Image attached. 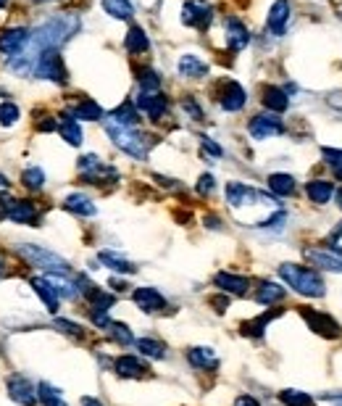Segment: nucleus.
<instances>
[{
	"label": "nucleus",
	"instance_id": "nucleus-24",
	"mask_svg": "<svg viewBox=\"0 0 342 406\" xmlns=\"http://www.w3.org/2000/svg\"><path fill=\"white\" fill-rule=\"evenodd\" d=\"M306 196L316 206H327L334 196V182L332 180H311L306 185Z\"/></svg>",
	"mask_w": 342,
	"mask_h": 406
},
{
	"label": "nucleus",
	"instance_id": "nucleus-54",
	"mask_svg": "<svg viewBox=\"0 0 342 406\" xmlns=\"http://www.w3.org/2000/svg\"><path fill=\"white\" fill-rule=\"evenodd\" d=\"M321 401H332V406H342V393H337V396H321Z\"/></svg>",
	"mask_w": 342,
	"mask_h": 406
},
{
	"label": "nucleus",
	"instance_id": "nucleus-47",
	"mask_svg": "<svg viewBox=\"0 0 342 406\" xmlns=\"http://www.w3.org/2000/svg\"><path fill=\"white\" fill-rule=\"evenodd\" d=\"M200 145H203V151L211 153V156H216V159H222V156H224L222 145H216V143H213L211 137H206V135L200 137Z\"/></svg>",
	"mask_w": 342,
	"mask_h": 406
},
{
	"label": "nucleus",
	"instance_id": "nucleus-21",
	"mask_svg": "<svg viewBox=\"0 0 342 406\" xmlns=\"http://www.w3.org/2000/svg\"><path fill=\"white\" fill-rule=\"evenodd\" d=\"M45 280L50 283V285L56 287V293H58V298H66V301H76L82 293H79V285H76V280H72L69 274H56V272H47L45 274Z\"/></svg>",
	"mask_w": 342,
	"mask_h": 406
},
{
	"label": "nucleus",
	"instance_id": "nucleus-16",
	"mask_svg": "<svg viewBox=\"0 0 342 406\" xmlns=\"http://www.w3.org/2000/svg\"><path fill=\"white\" fill-rule=\"evenodd\" d=\"M224 37H226L229 50H235V53H239L242 48H248V43H250V32H248V27H245L239 19H235V16H229V19L224 21Z\"/></svg>",
	"mask_w": 342,
	"mask_h": 406
},
{
	"label": "nucleus",
	"instance_id": "nucleus-6",
	"mask_svg": "<svg viewBox=\"0 0 342 406\" xmlns=\"http://www.w3.org/2000/svg\"><path fill=\"white\" fill-rule=\"evenodd\" d=\"M6 393H8V398L16 401L19 406L40 404V398H37V385H34L27 375H21V372H14V375L6 380Z\"/></svg>",
	"mask_w": 342,
	"mask_h": 406
},
{
	"label": "nucleus",
	"instance_id": "nucleus-50",
	"mask_svg": "<svg viewBox=\"0 0 342 406\" xmlns=\"http://www.w3.org/2000/svg\"><path fill=\"white\" fill-rule=\"evenodd\" d=\"M235 406H261V404H258V398L248 396V393H242V396H237V398H235Z\"/></svg>",
	"mask_w": 342,
	"mask_h": 406
},
{
	"label": "nucleus",
	"instance_id": "nucleus-32",
	"mask_svg": "<svg viewBox=\"0 0 342 406\" xmlns=\"http://www.w3.org/2000/svg\"><path fill=\"white\" fill-rule=\"evenodd\" d=\"M58 132H61V137L69 143V145H82V127H79V121L76 119H72L69 114L66 116H61V121H58Z\"/></svg>",
	"mask_w": 342,
	"mask_h": 406
},
{
	"label": "nucleus",
	"instance_id": "nucleus-36",
	"mask_svg": "<svg viewBox=\"0 0 342 406\" xmlns=\"http://www.w3.org/2000/svg\"><path fill=\"white\" fill-rule=\"evenodd\" d=\"M103 11L108 16H114V19H132L134 16V8L129 0H103Z\"/></svg>",
	"mask_w": 342,
	"mask_h": 406
},
{
	"label": "nucleus",
	"instance_id": "nucleus-22",
	"mask_svg": "<svg viewBox=\"0 0 342 406\" xmlns=\"http://www.w3.org/2000/svg\"><path fill=\"white\" fill-rule=\"evenodd\" d=\"M179 69V77H184V79H203V77L209 74V63L203 59H197L193 53H184L177 63Z\"/></svg>",
	"mask_w": 342,
	"mask_h": 406
},
{
	"label": "nucleus",
	"instance_id": "nucleus-3",
	"mask_svg": "<svg viewBox=\"0 0 342 406\" xmlns=\"http://www.w3.org/2000/svg\"><path fill=\"white\" fill-rule=\"evenodd\" d=\"M103 124H105V132H108V137L114 140V145H116V148H121V151L127 153V156L140 159V161L148 156V137L142 135L137 127L119 124V121H114L111 116H108Z\"/></svg>",
	"mask_w": 342,
	"mask_h": 406
},
{
	"label": "nucleus",
	"instance_id": "nucleus-15",
	"mask_svg": "<svg viewBox=\"0 0 342 406\" xmlns=\"http://www.w3.org/2000/svg\"><path fill=\"white\" fill-rule=\"evenodd\" d=\"M132 301L145 312V314H158L166 309V298L161 290L156 287H134L132 293Z\"/></svg>",
	"mask_w": 342,
	"mask_h": 406
},
{
	"label": "nucleus",
	"instance_id": "nucleus-19",
	"mask_svg": "<svg viewBox=\"0 0 342 406\" xmlns=\"http://www.w3.org/2000/svg\"><path fill=\"white\" fill-rule=\"evenodd\" d=\"M187 361L193 364L195 369H200V372H216L219 369V356H216V351L209 346H195L187 351Z\"/></svg>",
	"mask_w": 342,
	"mask_h": 406
},
{
	"label": "nucleus",
	"instance_id": "nucleus-52",
	"mask_svg": "<svg viewBox=\"0 0 342 406\" xmlns=\"http://www.w3.org/2000/svg\"><path fill=\"white\" fill-rule=\"evenodd\" d=\"M206 227H211V230H222V219H219V216H206Z\"/></svg>",
	"mask_w": 342,
	"mask_h": 406
},
{
	"label": "nucleus",
	"instance_id": "nucleus-45",
	"mask_svg": "<svg viewBox=\"0 0 342 406\" xmlns=\"http://www.w3.org/2000/svg\"><path fill=\"white\" fill-rule=\"evenodd\" d=\"M182 108H184V111L190 114V119H193V121H200V119H203V108L195 103L193 95H184V98H182Z\"/></svg>",
	"mask_w": 342,
	"mask_h": 406
},
{
	"label": "nucleus",
	"instance_id": "nucleus-42",
	"mask_svg": "<svg viewBox=\"0 0 342 406\" xmlns=\"http://www.w3.org/2000/svg\"><path fill=\"white\" fill-rule=\"evenodd\" d=\"M321 156H324V161L332 166V174H334V180L342 182V151H340V148H324V151H321Z\"/></svg>",
	"mask_w": 342,
	"mask_h": 406
},
{
	"label": "nucleus",
	"instance_id": "nucleus-13",
	"mask_svg": "<svg viewBox=\"0 0 342 406\" xmlns=\"http://www.w3.org/2000/svg\"><path fill=\"white\" fill-rule=\"evenodd\" d=\"M219 103H222L224 111H229V114H235V111H242L245 103H248V92L245 88L235 82V79H229V82H224L222 92H219Z\"/></svg>",
	"mask_w": 342,
	"mask_h": 406
},
{
	"label": "nucleus",
	"instance_id": "nucleus-55",
	"mask_svg": "<svg viewBox=\"0 0 342 406\" xmlns=\"http://www.w3.org/2000/svg\"><path fill=\"white\" fill-rule=\"evenodd\" d=\"M82 406H103V404H100L98 398H92V396H85V398H82Z\"/></svg>",
	"mask_w": 342,
	"mask_h": 406
},
{
	"label": "nucleus",
	"instance_id": "nucleus-60",
	"mask_svg": "<svg viewBox=\"0 0 342 406\" xmlns=\"http://www.w3.org/2000/svg\"><path fill=\"white\" fill-rule=\"evenodd\" d=\"M37 3H47V0H37Z\"/></svg>",
	"mask_w": 342,
	"mask_h": 406
},
{
	"label": "nucleus",
	"instance_id": "nucleus-37",
	"mask_svg": "<svg viewBox=\"0 0 342 406\" xmlns=\"http://www.w3.org/2000/svg\"><path fill=\"white\" fill-rule=\"evenodd\" d=\"M279 314V312H271V314H264V316H255V319H250V322H245L242 325V335H250V338H261L264 335V330L268 327V322L274 319V316Z\"/></svg>",
	"mask_w": 342,
	"mask_h": 406
},
{
	"label": "nucleus",
	"instance_id": "nucleus-2",
	"mask_svg": "<svg viewBox=\"0 0 342 406\" xmlns=\"http://www.w3.org/2000/svg\"><path fill=\"white\" fill-rule=\"evenodd\" d=\"M279 277H282L287 285L292 287L298 296L306 298H321L327 293V285L321 280V274L311 267H303V264H282L279 267Z\"/></svg>",
	"mask_w": 342,
	"mask_h": 406
},
{
	"label": "nucleus",
	"instance_id": "nucleus-29",
	"mask_svg": "<svg viewBox=\"0 0 342 406\" xmlns=\"http://www.w3.org/2000/svg\"><path fill=\"white\" fill-rule=\"evenodd\" d=\"M63 206L72 211V214H79V216H95L98 214V206L92 203V198L82 196V193H72V196L63 201Z\"/></svg>",
	"mask_w": 342,
	"mask_h": 406
},
{
	"label": "nucleus",
	"instance_id": "nucleus-26",
	"mask_svg": "<svg viewBox=\"0 0 342 406\" xmlns=\"http://www.w3.org/2000/svg\"><path fill=\"white\" fill-rule=\"evenodd\" d=\"M261 101H264V105H266L271 114H282V111H287V105H290L287 92L282 88H274V85L264 88V98Z\"/></svg>",
	"mask_w": 342,
	"mask_h": 406
},
{
	"label": "nucleus",
	"instance_id": "nucleus-31",
	"mask_svg": "<svg viewBox=\"0 0 342 406\" xmlns=\"http://www.w3.org/2000/svg\"><path fill=\"white\" fill-rule=\"evenodd\" d=\"M124 48L129 50V53H148L150 50V40L148 34H145V30L142 27H132V30L127 32V37H124Z\"/></svg>",
	"mask_w": 342,
	"mask_h": 406
},
{
	"label": "nucleus",
	"instance_id": "nucleus-39",
	"mask_svg": "<svg viewBox=\"0 0 342 406\" xmlns=\"http://www.w3.org/2000/svg\"><path fill=\"white\" fill-rule=\"evenodd\" d=\"M108 335H111V341L119 343V346H132L134 343L132 330H129L124 322H111V325H108Z\"/></svg>",
	"mask_w": 342,
	"mask_h": 406
},
{
	"label": "nucleus",
	"instance_id": "nucleus-27",
	"mask_svg": "<svg viewBox=\"0 0 342 406\" xmlns=\"http://www.w3.org/2000/svg\"><path fill=\"white\" fill-rule=\"evenodd\" d=\"M98 261H100L103 267H108V270L119 272V274H134V272H137V267H134L129 258L114 254V251H100V254H98Z\"/></svg>",
	"mask_w": 342,
	"mask_h": 406
},
{
	"label": "nucleus",
	"instance_id": "nucleus-10",
	"mask_svg": "<svg viewBox=\"0 0 342 406\" xmlns=\"http://www.w3.org/2000/svg\"><path fill=\"white\" fill-rule=\"evenodd\" d=\"M32 32L27 27H11V30H3L0 32V56H6V59H14L19 56L27 43H30Z\"/></svg>",
	"mask_w": 342,
	"mask_h": 406
},
{
	"label": "nucleus",
	"instance_id": "nucleus-44",
	"mask_svg": "<svg viewBox=\"0 0 342 406\" xmlns=\"http://www.w3.org/2000/svg\"><path fill=\"white\" fill-rule=\"evenodd\" d=\"M56 330H61L63 335H72V338H85V327L69 322V319H56Z\"/></svg>",
	"mask_w": 342,
	"mask_h": 406
},
{
	"label": "nucleus",
	"instance_id": "nucleus-9",
	"mask_svg": "<svg viewBox=\"0 0 342 406\" xmlns=\"http://www.w3.org/2000/svg\"><path fill=\"white\" fill-rule=\"evenodd\" d=\"M211 21H213V8L206 0H187L182 6V24L195 30H209Z\"/></svg>",
	"mask_w": 342,
	"mask_h": 406
},
{
	"label": "nucleus",
	"instance_id": "nucleus-28",
	"mask_svg": "<svg viewBox=\"0 0 342 406\" xmlns=\"http://www.w3.org/2000/svg\"><path fill=\"white\" fill-rule=\"evenodd\" d=\"M287 296V287L277 285V283H261V287L255 290V301L261 306H274V303L284 301Z\"/></svg>",
	"mask_w": 342,
	"mask_h": 406
},
{
	"label": "nucleus",
	"instance_id": "nucleus-20",
	"mask_svg": "<svg viewBox=\"0 0 342 406\" xmlns=\"http://www.w3.org/2000/svg\"><path fill=\"white\" fill-rule=\"evenodd\" d=\"M114 372L119 377H127V380H137V377L148 375L150 369L142 359H137L132 354H124V356H119V359L114 361Z\"/></svg>",
	"mask_w": 342,
	"mask_h": 406
},
{
	"label": "nucleus",
	"instance_id": "nucleus-11",
	"mask_svg": "<svg viewBox=\"0 0 342 406\" xmlns=\"http://www.w3.org/2000/svg\"><path fill=\"white\" fill-rule=\"evenodd\" d=\"M248 132L255 137V140H268V137H277L284 132V121L277 116V114H258L250 119L248 124Z\"/></svg>",
	"mask_w": 342,
	"mask_h": 406
},
{
	"label": "nucleus",
	"instance_id": "nucleus-56",
	"mask_svg": "<svg viewBox=\"0 0 342 406\" xmlns=\"http://www.w3.org/2000/svg\"><path fill=\"white\" fill-rule=\"evenodd\" d=\"M334 198H337V206L342 209V190H337V193H334Z\"/></svg>",
	"mask_w": 342,
	"mask_h": 406
},
{
	"label": "nucleus",
	"instance_id": "nucleus-51",
	"mask_svg": "<svg viewBox=\"0 0 342 406\" xmlns=\"http://www.w3.org/2000/svg\"><path fill=\"white\" fill-rule=\"evenodd\" d=\"M342 238V222H337V227H334V232H329V245H337V241Z\"/></svg>",
	"mask_w": 342,
	"mask_h": 406
},
{
	"label": "nucleus",
	"instance_id": "nucleus-14",
	"mask_svg": "<svg viewBox=\"0 0 342 406\" xmlns=\"http://www.w3.org/2000/svg\"><path fill=\"white\" fill-rule=\"evenodd\" d=\"M134 105H137L142 114H148V119H153V121H158L166 114V111H169V101H166V95H161V92L140 90V95H137Z\"/></svg>",
	"mask_w": 342,
	"mask_h": 406
},
{
	"label": "nucleus",
	"instance_id": "nucleus-8",
	"mask_svg": "<svg viewBox=\"0 0 342 406\" xmlns=\"http://www.w3.org/2000/svg\"><path fill=\"white\" fill-rule=\"evenodd\" d=\"M79 174H82V180L89 182V185H100V182H111L119 177V172L114 169V166H105L98 156H82L79 159Z\"/></svg>",
	"mask_w": 342,
	"mask_h": 406
},
{
	"label": "nucleus",
	"instance_id": "nucleus-53",
	"mask_svg": "<svg viewBox=\"0 0 342 406\" xmlns=\"http://www.w3.org/2000/svg\"><path fill=\"white\" fill-rule=\"evenodd\" d=\"M111 287H114V290H116V293H124V290H127V283H124V280H114V277H111Z\"/></svg>",
	"mask_w": 342,
	"mask_h": 406
},
{
	"label": "nucleus",
	"instance_id": "nucleus-17",
	"mask_svg": "<svg viewBox=\"0 0 342 406\" xmlns=\"http://www.w3.org/2000/svg\"><path fill=\"white\" fill-rule=\"evenodd\" d=\"M290 0H274L271 11H268L266 19V30L274 34V37H282L284 30H287V21H290Z\"/></svg>",
	"mask_w": 342,
	"mask_h": 406
},
{
	"label": "nucleus",
	"instance_id": "nucleus-57",
	"mask_svg": "<svg viewBox=\"0 0 342 406\" xmlns=\"http://www.w3.org/2000/svg\"><path fill=\"white\" fill-rule=\"evenodd\" d=\"M6 277V264H3V258H0V280Z\"/></svg>",
	"mask_w": 342,
	"mask_h": 406
},
{
	"label": "nucleus",
	"instance_id": "nucleus-43",
	"mask_svg": "<svg viewBox=\"0 0 342 406\" xmlns=\"http://www.w3.org/2000/svg\"><path fill=\"white\" fill-rule=\"evenodd\" d=\"M16 121H19V105L11 103V101L0 103V124L3 127H14Z\"/></svg>",
	"mask_w": 342,
	"mask_h": 406
},
{
	"label": "nucleus",
	"instance_id": "nucleus-49",
	"mask_svg": "<svg viewBox=\"0 0 342 406\" xmlns=\"http://www.w3.org/2000/svg\"><path fill=\"white\" fill-rule=\"evenodd\" d=\"M211 306H213L219 314H224V312L229 309V298H226V296H213V298H211Z\"/></svg>",
	"mask_w": 342,
	"mask_h": 406
},
{
	"label": "nucleus",
	"instance_id": "nucleus-7",
	"mask_svg": "<svg viewBox=\"0 0 342 406\" xmlns=\"http://www.w3.org/2000/svg\"><path fill=\"white\" fill-rule=\"evenodd\" d=\"M300 316L306 319V325L311 327L316 335L321 338H329V341H337L342 335L340 322L332 314H324V312H316V309H300Z\"/></svg>",
	"mask_w": 342,
	"mask_h": 406
},
{
	"label": "nucleus",
	"instance_id": "nucleus-34",
	"mask_svg": "<svg viewBox=\"0 0 342 406\" xmlns=\"http://www.w3.org/2000/svg\"><path fill=\"white\" fill-rule=\"evenodd\" d=\"M134 348H137L142 356H148V359H164L166 356V346L161 341H153V338H140V341H134Z\"/></svg>",
	"mask_w": 342,
	"mask_h": 406
},
{
	"label": "nucleus",
	"instance_id": "nucleus-35",
	"mask_svg": "<svg viewBox=\"0 0 342 406\" xmlns=\"http://www.w3.org/2000/svg\"><path fill=\"white\" fill-rule=\"evenodd\" d=\"M37 398H40V404L43 406H69L63 401V396L56 385H50V383H40L37 385Z\"/></svg>",
	"mask_w": 342,
	"mask_h": 406
},
{
	"label": "nucleus",
	"instance_id": "nucleus-25",
	"mask_svg": "<svg viewBox=\"0 0 342 406\" xmlns=\"http://www.w3.org/2000/svg\"><path fill=\"white\" fill-rule=\"evenodd\" d=\"M69 116L76 121H98L103 119V108L95 103L92 98H82L79 103L69 105Z\"/></svg>",
	"mask_w": 342,
	"mask_h": 406
},
{
	"label": "nucleus",
	"instance_id": "nucleus-46",
	"mask_svg": "<svg viewBox=\"0 0 342 406\" xmlns=\"http://www.w3.org/2000/svg\"><path fill=\"white\" fill-rule=\"evenodd\" d=\"M213 187H216V180H213L211 174H203V177L197 180V193H200V196H211Z\"/></svg>",
	"mask_w": 342,
	"mask_h": 406
},
{
	"label": "nucleus",
	"instance_id": "nucleus-1",
	"mask_svg": "<svg viewBox=\"0 0 342 406\" xmlns=\"http://www.w3.org/2000/svg\"><path fill=\"white\" fill-rule=\"evenodd\" d=\"M224 196L235 216L250 227H266L271 216L282 211V203L277 198H268L266 193H258L255 187H248L242 182H226Z\"/></svg>",
	"mask_w": 342,
	"mask_h": 406
},
{
	"label": "nucleus",
	"instance_id": "nucleus-4",
	"mask_svg": "<svg viewBox=\"0 0 342 406\" xmlns=\"http://www.w3.org/2000/svg\"><path fill=\"white\" fill-rule=\"evenodd\" d=\"M19 254L30 261L32 267H40L45 272H56V274H72V267L63 256L53 254L50 248H43V245H34V243H27V245H19Z\"/></svg>",
	"mask_w": 342,
	"mask_h": 406
},
{
	"label": "nucleus",
	"instance_id": "nucleus-33",
	"mask_svg": "<svg viewBox=\"0 0 342 406\" xmlns=\"http://www.w3.org/2000/svg\"><path fill=\"white\" fill-rule=\"evenodd\" d=\"M111 119L119 121V124H127V127H137V124H140V108H137L132 101H127V103H121L119 108H114Z\"/></svg>",
	"mask_w": 342,
	"mask_h": 406
},
{
	"label": "nucleus",
	"instance_id": "nucleus-18",
	"mask_svg": "<svg viewBox=\"0 0 342 406\" xmlns=\"http://www.w3.org/2000/svg\"><path fill=\"white\" fill-rule=\"evenodd\" d=\"M213 283H216V287H219L222 293H229V296H245L248 287H250V280H248V277L232 274V272H216Z\"/></svg>",
	"mask_w": 342,
	"mask_h": 406
},
{
	"label": "nucleus",
	"instance_id": "nucleus-41",
	"mask_svg": "<svg viewBox=\"0 0 342 406\" xmlns=\"http://www.w3.org/2000/svg\"><path fill=\"white\" fill-rule=\"evenodd\" d=\"M137 82H140V90L145 92H158L161 90V74L156 72V69H142V72H137Z\"/></svg>",
	"mask_w": 342,
	"mask_h": 406
},
{
	"label": "nucleus",
	"instance_id": "nucleus-12",
	"mask_svg": "<svg viewBox=\"0 0 342 406\" xmlns=\"http://www.w3.org/2000/svg\"><path fill=\"white\" fill-rule=\"evenodd\" d=\"M306 258L311 261L313 267L324 272H342V251L337 245H327V248H308L306 251Z\"/></svg>",
	"mask_w": 342,
	"mask_h": 406
},
{
	"label": "nucleus",
	"instance_id": "nucleus-48",
	"mask_svg": "<svg viewBox=\"0 0 342 406\" xmlns=\"http://www.w3.org/2000/svg\"><path fill=\"white\" fill-rule=\"evenodd\" d=\"M37 130H40V132H56V130H58V119L43 116V121H37Z\"/></svg>",
	"mask_w": 342,
	"mask_h": 406
},
{
	"label": "nucleus",
	"instance_id": "nucleus-38",
	"mask_svg": "<svg viewBox=\"0 0 342 406\" xmlns=\"http://www.w3.org/2000/svg\"><path fill=\"white\" fill-rule=\"evenodd\" d=\"M21 185L32 190V193H37V190H43L45 187V172L40 166H30V169H24V174H21Z\"/></svg>",
	"mask_w": 342,
	"mask_h": 406
},
{
	"label": "nucleus",
	"instance_id": "nucleus-23",
	"mask_svg": "<svg viewBox=\"0 0 342 406\" xmlns=\"http://www.w3.org/2000/svg\"><path fill=\"white\" fill-rule=\"evenodd\" d=\"M30 285L34 287V293L40 296V301L45 303V309H47L50 314H56V312H58V303H61L58 293H56V287L50 285L45 277H32Z\"/></svg>",
	"mask_w": 342,
	"mask_h": 406
},
{
	"label": "nucleus",
	"instance_id": "nucleus-58",
	"mask_svg": "<svg viewBox=\"0 0 342 406\" xmlns=\"http://www.w3.org/2000/svg\"><path fill=\"white\" fill-rule=\"evenodd\" d=\"M0 187H8V180H6L3 174H0Z\"/></svg>",
	"mask_w": 342,
	"mask_h": 406
},
{
	"label": "nucleus",
	"instance_id": "nucleus-30",
	"mask_svg": "<svg viewBox=\"0 0 342 406\" xmlns=\"http://www.w3.org/2000/svg\"><path fill=\"white\" fill-rule=\"evenodd\" d=\"M268 190L274 193V196H292L295 193V177L292 174H282V172H277V174H268Z\"/></svg>",
	"mask_w": 342,
	"mask_h": 406
},
{
	"label": "nucleus",
	"instance_id": "nucleus-5",
	"mask_svg": "<svg viewBox=\"0 0 342 406\" xmlns=\"http://www.w3.org/2000/svg\"><path fill=\"white\" fill-rule=\"evenodd\" d=\"M34 77L50 79L56 85H66L69 82V72H66V63H63L58 50H45V53H40V59L34 63Z\"/></svg>",
	"mask_w": 342,
	"mask_h": 406
},
{
	"label": "nucleus",
	"instance_id": "nucleus-40",
	"mask_svg": "<svg viewBox=\"0 0 342 406\" xmlns=\"http://www.w3.org/2000/svg\"><path fill=\"white\" fill-rule=\"evenodd\" d=\"M279 398H282L284 406H316L311 398V393H303V391H295V388H287V391L279 393Z\"/></svg>",
	"mask_w": 342,
	"mask_h": 406
},
{
	"label": "nucleus",
	"instance_id": "nucleus-59",
	"mask_svg": "<svg viewBox=\"0 0 342 406\" xmlns=\"http://www.w3.org/2000/svg\"><path fill=\"white\" fill-rule=\"evenodd\" d=\"M8 6V0H0V8H6Z\"/></svg>",
	"mask_w": 342,
	"mask_h": 406
}]
</instances>
